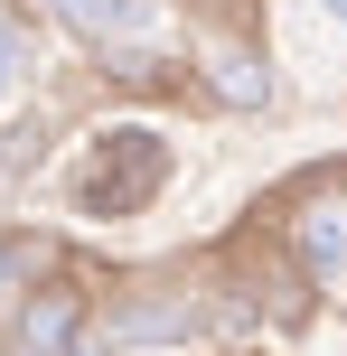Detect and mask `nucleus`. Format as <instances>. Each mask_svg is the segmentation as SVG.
Wrapping results in <instances>:
<instances>
[{"label":"nucleus","mask_w":347,"mask_h":356,"mask_svg":"<svg viewBox=\"0 0 347 356\" xmlns=\"http://www.w3.org/2000/svg\"><path fill=\"white\" fill-rule=\"evenodd\" d=\"M169 188H179V141H169L160 113H131V104L85 122L66 141V160H56V216H75L94 234L141 225Z\"/></svg>","instance_id":"f257e3e1"},{"label":"nucleus","mask_w":347,"mask_h":356,"mask_svg":"<svg viewBox=\"0 0 347 356\" xmlns=\"http://www.w3.org/2000/svg\"><path fill=\"white\" fill-rule=\"evenodd\" d=\"M179 38H188V66H197V94L216 113H273L282 104V75H273V47H263V19H244V10H188L179 19Z\"/></svg>","instance_id":"f03ea898"},{"label":"nucleus","mask_w":347,"mask_h":356,"mask_svg":"<svg viewBox=\"0 0 347 356\" xmlns=\"http://www.w3.org/2000/svg\"><path fill=\"white\" fill-rule=\"evenodd\" d=\"M94 328H104V291H94L85 263H66L0 319V356H85Z\"/></svg>","instance_id":"7ed1b4c3"},{"label":"nucleus","mask_w":347,"mask_h":356,"mask_svg":"<svg viewBox=\"0 0 347 356\" xmlns=\"http://www.w3.org/2000/svg\"><path fill=\"white\" fill-rule=\"evenodd\" d=\"M94 75H104V94H122V104H188V94H197L188 38L179 47H169V38H122V47L94 56Z\"/></svg>","instance_id":"20e7f679"},{"label":"nucleus","mask_w":347,"mask_h":356,"mask_svg":"<svg viewBox=\"0 0 347 356\" xmlns=\"http://www.w3.org/2000/svg\"><path fill=\"white\" fill-rule=\"evenodd\" d=\"M38 10H47L85 56L122 47V38H160V29H169V0H38Z\"/></svg>","instance_id":"39448f33"},{"label":"nucleus","mask_w":347,"mask_h":356,"mask_svg":"<svg viewBox=\"0 0 347 356\" xmlns=\"http://www.w3.org/2000/svg\"><path fill=\"white\" fill-rule=\"evenodd\" d=\"M66 263H75V244H66L56 225H38V216H0V319H10L47 272H66Z\"/></svg>","instance_id":"423d86ee"},{"label":"nucleus","mask_w":347,"mask_h":356,"mask_svg":"<svg viewBox=\"0 0 347 356\" xmlns=\"http://www.w3.org/2000/svg\"><path fill=\"white\" fill-rule=\"evenodd\" d=\"M19 94H29V29L0 19V104H19Z\"/></svg>","instance_id":"0eeeda50"},{"label":"nucleus","mask_w":347,"mask_h":356,"mask_svg":"<svg viewBox=\"0 0 347 356\" xmlns=\"http://www.w3.org/2000/svg\"><path fill=\"white\" fill-rule=\"evenodd\" d=\"M197 356H291V347H282V338H207Z\"/></svg>","instance_id":"6e6552de"},{"label":"nucleus","mask_w":347,"mask_h":356,"mask_svg":"<svg viewBox=\"0 0 347 356\" xmlns=\"http://www.w3.org/2000/svg\"><path fill=\"white\" fill-rule=\"evenodd\" d=\"M10 188H19V160H10V131H0V207H10Z\"/></svg>","instance_id":"1a4fd4ad"},{"label":"nucleus","mask_w":347,"mask_h":356,"mask_svg":"<svg viewBox=\"0 0 347 356\" xmlns=\"http://www.w3.org/2000/svg\"><path fill=\"white\" fill-rule=\"evenodd\" d=\"M179 10H207V0H179Z\"/></svg>","instance_id":"9d476101"}]
</instances>
